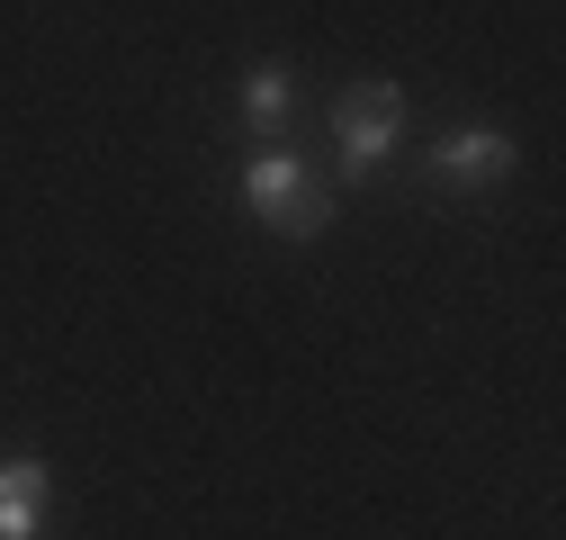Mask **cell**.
<instances>
[{"instance_id": "6da1fadb", "label": "cell", "mask_w": 566, "mask_h": 540, "mask_svg": "<svg viewBox=\"0 0 566 540\" xmlns=\"http://www.w3.org/2000/svg\"><path fill=\"white\" fill-rule=\"evenodd\" d=\"M234 189H243V217H252L261 235H289V243H315V235H333V217H342L333 180H324L306 154H289V145H252V163L234 172Z\"/></svg>"}, {"instance_id": "3957f363", "label": "cell", "mask_w": 566, "mask_h": 540, "mask_svg": "<svg viewBox=\"0 0 566 540\" xmlns=\"http://www.w3.org/2000/svg\"><path fill=\"white\" fill-rule=\"evenodd\" d=\"M513 172H522V135H513V126H494V117L441 126L432 163H422V180H432V189H450V198H485V189H504Z\"/></svg>"}, {"instance_id": "277c9868", "label": "cell", "mask_w": 566, "mask_h": 540, "mask_svg": "<svg viewBox=\"0 0 566 540\" xmlns=\"http://www.w3.org/2000/svg\"><path fill=\"white\" fill-rule=\"evenodd\" d=\"M234 126L252 135V145H289V126H297V73L289 63H243V82H234Z\"/></svg>"}, {"instance_id": "5b68a950", "label": "cell", "mask_w": 566, "mask_h": 540, "mask_svg": "<svg viewBox=\"0 0 566 540\" xmlns=\"http://www.w3.org/2000/svg\"><path fill=\"white\" fill-rule=\"evenodd\" d=\"M45 513H54V459L0 450V540H45Z\"/></svg>"}, {"instance_id": "7a4b0ae2", "label": "cell", "mask_w": 566, "mask_h": 540, "mask_svg": "<svg viewBox=\"0 0 566 540\" xmlns=\"http://www.w3.org/2000/svg\"><path fill=\"white\" fill-rule=\"evenodd\" d=\"M405 126H413L405 82H342V91L324 100V135H333V189H369V180L396 163Z\"/></svg>"}]
</instances>
